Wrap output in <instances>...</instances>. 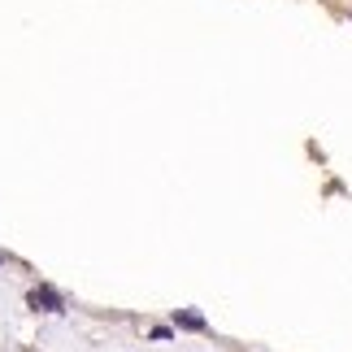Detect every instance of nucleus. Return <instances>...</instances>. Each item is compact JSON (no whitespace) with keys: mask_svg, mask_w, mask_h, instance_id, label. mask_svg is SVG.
I'll return each mask as SVG.
<instances>
[{"mask_svg":"<svg viewBox=\"0 0 352 352\" xmlns=\"http://www.w3.org/2000/svg\"><path fill=\"white\" fill-rule=\"evenodd\" d=\"M31 305H35V309H48V314H61V309H65L61 296L52 292V287H35V292H31Z\"/></svg>","mask_w":352,"mask_h":352,"instance_id":"obj_1","label":"nucleus"},{"mask_svg":"<svg viewBox=\"0 0 352 352\" xmlns=\"http://www.w3.org/2000/svg\"><path fill=\"white\" fill-rule=\"evenodd\" d=\"M179 327H187V331H205V318H200V314H179Z\"/></svg>","mask_w":352,"mask_h":352,"instance_id":"obj_2","label":"nucleus"}]
</instances>
